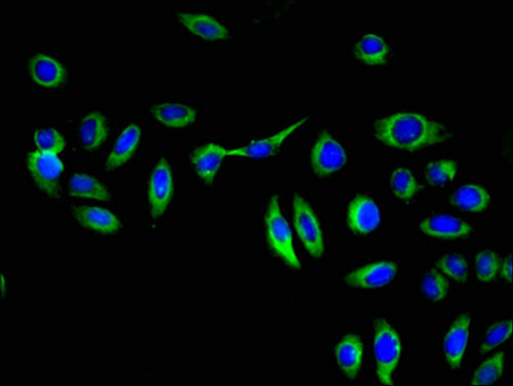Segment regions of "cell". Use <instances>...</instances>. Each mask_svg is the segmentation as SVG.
I'll return each mask as SVG.
<instances>
[{
	"mask_svg": "<svg viewBox=\"0 0 513 386\" xmlns=\"http://www.w3.org/2000/svg\"><path fill=\"white\" fill-rule=\"evenodd\" d=\"M452 202L465 211L483 212L491 203V194L482 184H465L455 192Z\"/></svg>",
	"mask_w": 513,
	"mask_h": 386,
	"instance_id": "603a6c76",
	"label": "cell"
},
{
	"mask_svg": "<svg viewBox=\"0 0 513 386\" xmlns=\"http://www.w3.org/2000/svg\"><path fill=\"white\" fill-rule=\"evenodd\" d=\"M149 116L163 128L183 130L196 123L198 111L188 104L163 101L152 104Z\"/></svg>",
	"mask_w": 513,
	"mask_h": 386,
	"instance_id": "8fae6325",
	"label": "cell"
},
{
	"mask_svg": "<svg viewBox=\"0 0 513 386\" xmlns=\"http://www.w3.org/2000/svg\"><path fill=\"white\" fill-rule=\"evenodd\" d=\"M294 224L299 238L309 254L320 259L325 253V240L319 221L311 206L301 196L296 195L293 202Z\"/></svg>",
	"mask_w": 513,
	"mask_h": 386,
	"instance_id": "8992f818",
	"label": "cell"
},
{
	"mask_svg": "<svg viewBox=\"0 0 513 386\" xmlns=\"http://www.w3.org/2000/svg\"><path fill=\"white\" fill-rule=\"evenodd\" d=\"M34 144L40 152L59 154L65 149L66 142L63 135L54 128H44L34 133Z\"/></svg>",
	"mask_w": 513,
	"mask_h": 386,
	"instance_id": "4dcf8cb0",
	"label": "cell"
},
{
	"mask_svg": "<svg viewBox=\"0 0 513 386\" xmlns=\"http://www.w3.org/2000/svg\"><path fill=\"white\" fill-rule=\"evenodd\" d=\"M397 264L390 261H381L366 264L349 273L344 282L353 288L379 289L387 287L395 280Z\"/></svg>",
	"mask_w": 513,
	"mask_h": 386,
	"instance_id": "9c48e42d",
	"label": "cell"
},
{
	"mask_svg": "<svg viewBox=\"0 0 513 386\" xmlns=\"http://www.w3.org/2000/svg\"><path fill=\"white\" fill-rule=\"evenodd\" d=\"M390 185L394 195L404 202H411L420 192V184L412 171L404 167H397L390 175Z\"/></svg>",
	"mask_w": 513,
	"mask_h": 386,
	"instance_id": "cb8c5ba5",
	"label": "cell"
},
{
	"mask_svg": "<svg viewBox=\"0 0 513 386\" xmlns=\"http://www.w3.org/2000/svg\"><path fill=\"white\" fill-rule=\"evenodd\" d=\"M450 284L445 275L437 269H432L422 279L423 295L430 302L439 303L448 296Z\"/></svg>",
	"mask_w": 513,
	"mask_h": 386,
	"instance_id": "83f0119b",
	"label": "cell"
},
{
	"mask_svg": "<svg viewBox=\"0 0 513 386\" xmlns=\"http://www.w3.org/2000/svg\"><path fill=\"white\" fill-rule=\"evenodd\" d=\"M501 278L505 281L509 283L512 282V255L506 257L503 262H501L500 270H499Z\"/></svg>",
	"mask_w": 513,
	"mask_h": 386,
	"instance_id": "1f68e13d",
	"label": "cell"
},
{
	"mask_svg": "<svg viewBox=\"0 0 513 386\" xmlns=\"http://www.w3.org/2000/svg\"><path fill=\"white\" fill-rule=\"evenodd\" d=\"M354 58L367 66H382L389 60V42L378 33H365L352 47Z\"/></svg>",
	"mask_w": 513,
	"mask_h": 386,
	"instance_id": "9a60e30c",
	"label": "cell"
},
{
	"mask_svg": "<svg viewBox=\"0 0 513 386\" xmlns=\"http://www.w3.org/2000/svg\"><path fill=\"white\" fill-rule=\"evenodd\" d=\"M500 266V257L493 250L484 249L475 256V275L481 282L494 281Z\"/></svg>",
	"mask_w": 513,
	"mask_h": 386,
	"instance_id": "4316f807",
	"label": "cell"
},
{
	"mask_svg": "<svg viewBox=\"0 0 513 386\" xmlns=\"http://www.w3.org/2000/svg\"><path fill=\"white\" fill-rule=\"evenodd\" d=\"M31 80L41 88L57 89L67 81V70L54 56L44 53L32 56L30 62Z\"/></svg>",
	"mask_w": 513,
	"mask_h": 386,
	"instance_id": "4fadbf2b",
	"label": "cell"
},
{
	"mask_svg": "<svg viewBox=\"0 0 513 386\" xmlns=\"http://www.w3.org/2000/svg\"><path fill=\"white\" fill-rule=\"evenodd\" d=\"M470 325H472V317L468 313H462L453 322L445 336L444 355L452 369L461 366L467 348Z\"/></svg>",
	"mask_w": 513,
	"mask_h": 386,
	"instance_id": "5bb4252c",
	"label": "cell"
},
{
	"mask_svg": "<svg viewBox=\"0 0 513 386\" xmlns=\"http://www.w3.org/2000/svg\"><path fill=\"white\" fill-rule=\"evenodd\" d=\"M437 270L455 282L465 284L468 277V263L465 257L459 254H448L438 262Z\"/></svg>",
	"mask_w": 513,
	"mask_h": 386,
	"instance_id": "f1b7e54d",
	"label": "cell"
},
{
	"mask_svg": "<svg viewBox=\"0 0 513 386\" xmlns=\"http://www.w3.org/2000/svg\"><path fill=\"white\" fill-rule=\"evenodd\" d=\"M505 356L502 352L495 354L484 361L474 372L472 385L483 386L494 384L503 376Z\"/></svg>",
	"mask_w": 513,
	"mask_h": 386,
	"instance_id": "484cf974",
	"label": "cell"
},
{
	"mask_svg": "<svg viewBox=\"0 0 513 386\" xmlns=\"http://www.w3.org/2000/svg\"><path fill=\"white\" fill-rule=\"evenodd\" d=\"M419 227L429 237L439 239L465 238L472 233V226L466 221L448 214L427 217L420 223Z\"/></svg>",
	"mask_w": 513,
	"mask_h": 386,
	"instance_id": "2e32d148",
	"label": "cell"
},
{
	"mask_svg": "<svg viewBox=\"0 0 513 386\" xmlns=\"http://www.w3.org/2000/svg\"><path fill=\"white\" fill-rule=\"evenodd\" d=\"M347 219L353 233L365 236L379 227L382 214L372 198L358 195L348 206Z\"/></svg>",
	"mask_w": 513,
	"mask_h": 386,
	"instance_id": "7c38bea8",
	"label": "cell"
},
{
	"mask_svg": "<svg viewBox=\"0 0 513 386\" xmlns=\"http://www.w3.org/2000/svg\"><path fill=\"white\" fill-rule=\"evenodd\" d=\"M27 167L39 188L48 197L60 196L64 164L53 152L34 151L28 155Z\"/></svg>",
	"mask_w": 513,
	"mask_h": 386,
	"instance_id": "5b68a950",
	"label": "cell"
},
{
	"mask_svg": "<svg viewBox=\"0 0 513 386\" xmlns=\"http://www.w3.org/2000/svg\"><path fill=\"white\" fill-rule=\"evenodd\" d=\"M226 157V148L216 144L198 147L190 155V163L196 176L205 184H213Z\"/></svg>",
	"mask_w": 513,
	"mask_h": 386,
	"instance_id": "e0dca14e",
	"label": "cell"
},
{
	"mask_svg": "<svg viewBox=\"0 0 513 386\" xmlns=\"http://www.w3.org/2000/svg\"><path fill=\"white\" fill-rule=\"evenodd\" d=\"M373 135L385 146L407 152L437 146L452 138L444 124L411 111L378 119L373 125Z\"/></svg>",
	"mask_w": 513,
	"mask_h": 386,
	"instance_id": "6da1fadb",
	"label": "cell"
},
{
	"mask_svg": "<svg viewBox=\"0 0 513 386\" xmlns=\"http://www.w3.org/2000/svg\"><path fill=\"white\" fill-rule=\"evenodd\" d=\"M178 23L196 38L206 41H225L230 39V28L212 13L201 11L175 13Z\"/></svg>",
	"mask_w": 513,
	"mask_h": 386,
	"instance_id": "ba28073f",
	"label": "cell"
},
{
	"mask_svg": "<svg viewBox=\"0 0 513 386\" xmlns=\"http://www.w3.org/2000/svg\"><path fill=\"white\" fill-rule=\"evenodd\" d=\"M142 139L141 127L136 124H127L107 157L106 168L114 170L130 161L140 146Z\"/></svg>",
	"mask_w": 513,
	"mask_h": 386,
	"instance_id": "d6986e66",
	"label": "cell"
},
{
	"mask_svg": "<svg viewBox=\"0 0 513 386\" xmlns=\"http://www.w3.org/2000/svg\"><path fill=\"white\" fill-rule=\"evenodd\" d=\"M70 196L96 200V202H110L112 196L106 185L96 177L76 173L69 181Z\"/></svg>",
	"mask_w": 513,
	"mask_h": 386,
	"instance_id": "7402d4cb",
	"label": "cell"
},
{
	"mask_svg": "<svg viewBox=\"0 0 513 386\" xmlns=\"http://www.w3.org/2000/svg\"><path fill=\"white\" fill-rule=\"evenodd\" d=\"M335 356L346 377H358L363 359V345L360 336L352 333L345 335L338 343Z\"/></svg>",
	"mask_w": 513,
	"mask_h": 386,
	"instance_id": "ffe728a7",
	"label": "cell"
},
{
	"mask_svg": "<svg viewBox=\"0 0 513 386\" xmlns=\"http://www.w3.org/2000/svg\"><path fill=\"white\" fill-rule=\"evenodd\" d=\"M458 174V164L452 159H439L429 164L425 168L427 183L433 187H441L452 183Z\"/></svg>",
	"mask_w": 513,
	"mask_h": 386,
	"instance_id": "d4e9b609",
	"label": "cell"
},
{
	"mask_svg": "<svg viewBox=\"0 0 513 386\" xmlns=\"http://www.w3.org/2000/svg\"><path fill=\"white\" fill-rule=\"evenodd\" d=\"M309 117H303L297 123L284 128V130L270 135V137L249 142L248 145L235 149H226L227 156H237L241 159H265L270 156L279 152L284 142H286L291 134L299 128L302 127L309 121Z\"/></svg>",
	"mask_w": 513,
	"mask_h": 386,
	"instance_id": "30bf717a",
	"label": "cell"
},
{
	"mask_svg": "<svg viewBox=\"0 0 513 386\" xmlns=\"http://www.w3.org/2000/svg\"><path fill=\"white\" fill-rule=\"evenodd\" d=\"M109 126L102 113L91 112L85 116L80 126V139L87 151H95L109 137Z\"/></svg>",
	"mask_w": 513,
	"mask_h": 386,
	"instance_id": "44dd1931",
	"label": "cell"
},
{
	"mask_svg": "<svg viewBox=\"0 0 513 386\" xmlns=\"http://www.w3.org/2000/svg\"><path fill=\"white\" fill-rule=\"evenodd\" d=\"M313 173L326 177L339 173L347 163V152L343 145L330 133H320L310 154Z\"/></svg>",
	"mask_w": 513,
	"mask_h": 386,
	"instance_id": "277c9868",
	"label": "cell"
},
{
	"mask_svg": "<svg viewBox=\"0 0 513 386\" xmlns=\"http://www.w3.org/2000/svg\"><path fill=\"white\" fill-rule=\"evenodd\" d=\"M402 340L396 329L384 319H378L374 333L377 376L384 385H394V373L402 356Z\"/></svg>",
	"mask_w": 513,
	"mask_h": 386,
	"instance_id": "7a4b0ae2",
	"label": "cell"
},
{
	"mask_svg": "<svg viewBox=\"0 0 513 386\" xmlns=\"http://www.w3.org/2000/svg\"><path fill=\"white\" fill-rule=\"evenodd\" d=\"M74 216L82 227L103 235L117 234L123 227L116 214L101 207H77Z\"/></svg>",
	"mask_w": 513,
	"mask_h": 386,
	"instance_id": "ac0fdd59",
	"label": "cell"
},
{
	"mask_svg": "<svg viewBox=\"0 0 513 386\" xmlns=\"http://www.w3.org/2000/svg\"><path fill=\"white\" fill-rule=\"evenodd\" d=\"M147 194L153 219H161L174 195V175L167 159H162L155 164L149 178Z\"/></svg>",
	"mask_w": 513,
	"mask_h": 386,
	"instance_id": "52a82bcc",
	"label": "cell"
},
{
	"mask_svg": "<svg viewBox=\"0 0 513 386\" xmlns=\"http://www.w3.org/2000/svg\"><path fill=\"white\" fill-rule=\"evenodd\" d=\"M513 330L512 321H500L491 325L483 339L482 353H489L501 346L506 340L510 339Z\"/></svg>",
	"mask_w": 513,
	"mask_h": 386,
	"instance_id": "f546056e",
	"label": "cell"
},
{
	"mask_svg": "<svg viewBox=\"0 0 513 386\" xmlns=\"http://www.w3.org/2000/svg\"><path fill=\"white\" fill-rule=\"evenodd\" d=\"M265 230L269 245L291 268L301 270L302 264L295 253L293 236L282 212L279 199L270 200L265 214Z\"/></svg>",
	"mask_w": 513,
	"mask_h": 386,
	"instance_id": "3957f363",
	"label": "cell"
}]
</instances>
